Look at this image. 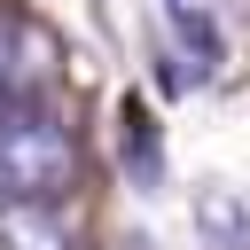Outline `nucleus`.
Instances as JSON below:
<instances>
[{"label":"nucleus","mask_w":250,"mask_h":250,"mask_svg":"<svg viewBox=\"0 0 250 250\" xmlns=\"http://www.w3.org/2000/svg\"><path fill=\"white\" fill-rule=\"evenodd\" d=\"M23 78H31V62H23V31H16V23H0V109H16V102H23Z\"/></svg>","instance_id":"4"},{"label":"nucleus","mask_w":250,"mask_h":250,"mask_svg":"<svg viewBox=\"0 0 250 250\" xmlns=\"http://www.w3.org/2000/svg\"><path fill=\"white\" fill-rule=\"evenodd\" d=\"M0 250H86V227L62 211V195L8 203L0 211Z\"/></svg>","instance_id":"2"},{"label":"nucleus","mask_w":250,"mask_h":250,"mask_svg":"<svg viewBox=\"0 0 250 250\" xmlns=\"http://www.w3.org/2000/svg\"><path fill=\"white\" fill-rule=\"evenodd\" d=\"M78 180V133L31 102L0 109V211L8 203H39V195H62Z\"/></svg>","instance_id":"1"},{"label":"nucleus","mask_w":250,"mask_h":250,"mask_svg":"<svg viewBox=\"0 0 250 250\" xmlns=\"http://www.w3.org/2000/svg\"><path fill=\"white\" fill-rule=\"evenodd\" d=\"M195 227L219 250H250V188H227V180L195 188Z\"/></svg>","instance_id":"3"}]
</instances>
